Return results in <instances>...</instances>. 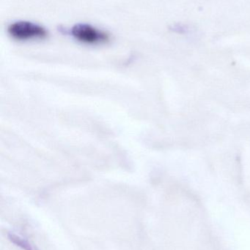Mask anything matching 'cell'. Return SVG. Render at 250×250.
<instances>
[{
	"instance_id": "6da1fadb",
	"label": "cell",
	"mask_w": 250,
	"mask_h": 250,
	"mask_svg": "<svg viewBox=\"0 0 250 250\" xmlns=\"http://www.w3.org/2000/svg\"><path fill=\"white\" fill-rule=\"evenodd\" d=\"M8 32L19 41L43 38L46 36V30L43 26L29 21H17L9 26Z\"/></svg>"
},
{
	"instance_id": "7a4b0ae2",
	"label": "cell",
	"mask_w": 250,
	"mask_h": 250,
	"mask_svg": "<svg viewBox=\"0 0 250 250\" xmlns=\"http://www.w3.org/2000/svg\"><path fill=\"white\" fill-rule=\"evenodd\" d=\"M71 34L80 42L88 44L101 43L107 42L109 35L87 23H77L71 29Z\"/></svg>"
},
{
	"instance_id": "3957f363",
	"label": "cell",
	"mask_w": 250,
	"mask_h": 250,
	"mask_svg": "<svg viewBox=\"0 0 250 250\" xmlns=\"http://www.w3.org/2000/svg\"><path fill=\"white\" fill-rule=\"evenodd\" d=\"M7 237H8L9 240L16 245V246L19 247L21 249L23 250H38L36 248L31 245L27 240L23 239V238L21 237V236H18V235L15 234L13 233H7Z\"/></svg>"
},
{
	"instance_id": "277c9868",
	"label": "cell",
	"mask_w": 250,
	"mask_h": 250,
	"mask_svg": "<svg viewBox=\"0 0 250 250\" xmlns=\"http://www.w3.org/2000/svg\"><path fill=\"white\" fill-rule=\"evenodd\" d=\"M172 29H173L174 32H179V33H184V32H186V29L183 26V25L181 24H176L172 27Z\"/></svg>"
}]
</instances>
